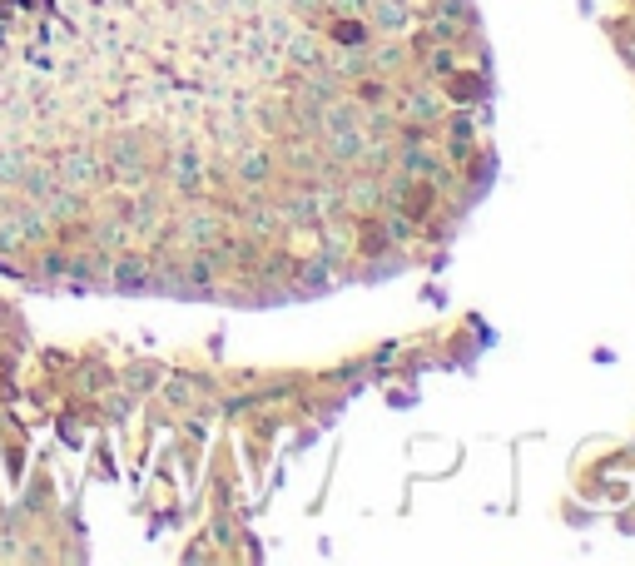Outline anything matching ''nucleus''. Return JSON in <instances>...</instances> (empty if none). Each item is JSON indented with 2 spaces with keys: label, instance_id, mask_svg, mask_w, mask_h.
I'll use <instances>...</instances> for the list:
<instances>
[{
  "label": "nucleus",
  "instance_id": "1",
  "mask_svg": "<svg viewBox=\"0 0 635 566\" xmlns=\"http://www.w3.org/2000/svg\"><path fill=\"white\" fill-rule=\"evenodd\" d=\"M55 179L70 189V194H95L100 189V179H105V159L95 154V149H65L60 159H55Z\"/></svg>",
  "mask_w": 635,
  "mask_h": 566
},
{
  "label": "nucleus",
  "instance_id": "2",
  "mask_svg": "<svg viewBox=\"0 0 635 566\" xmlns=\"http://www.w3.org/2000/svg\"><path fill=\"white\" fill-rule=\"evenodd\" d=\"M442 115H447V95L432 85H412L397 105V125H417V130H437Z\"/></svg>",
  "mask_w": 635,
  "mask_h": 566
},
{
  "label": "nucleus",
  "instance_id": "3",
  "mask_svg": "<svg viewBox=\"0 0 635 566\" xmlns=\"http://www.w3.org/2000/svg\"><path fill=\"white\" fill-rule=\"evenodd\" d=\"M278 55H283L293 70H308V65L323 60V35H318L313 25H298V30H288V40H283Z\"/></svg>",
  "mask_w": 635,
  "mask_h": 566
},
{
  "label": "nucleus",
  "instance_id": "4",
  "mask_svg": "<svg viewBox=\"0 0 635 566\" xmlns=\"http://www.w3.org/2000/svg\"><path fill=\"white\" fill-rule=\"evenodd\" d=\"M219 234H224V224H219L214 209H189V214L179 219V239H184L189 249H214Z\"/></svg>",
  "mask_w": 635,
  "mask_h": 566
},
{
  "label": "nucleus",
  "instance_id": "5",
  "mask_svg": "<svg viewBox=\"0 0 635 566\" xmlns=\"http://www.w3.org/2000/svg\"><path fill=\"white\" fill-rule=\"evenodd\" d=\"M338 204L353 209V214H378L382 209V179H373V174L363 169L358 179H348V184L338 189Z\"/></svg>",
  "mask_w": 635,
  "mask_h": 566
},
{
  "label": "nucleus",
  "instance_id": "6",
  "mask_svg": "<svg viewBox=\"0 0 635 566\" xmlns=\"http://www.w3.org/2000/svg\"><path fill=\"white\" fill-rule=\"evenodd\" d=\"M368 25L378 30V35H407L412 30V5L407 0H368Z\"/></svg>",
  "mask_w": 635,
  "mask_h": 566
},
{
  "label": "nucleus",
  "instance_id": "7",
  "mask_svg": "<svg viewBox=\"0 0 635 566\" xmlns=\"http://www.w3.org/2000/svg\"><path fill=\"white\" fill-rule=\"evenodd\" d=\"M328 135V159L333 164H358L363 140H368V125H343V130H323Z\"/></svg>",
  "mask_w": 635,
  "mask_h": 566
},
{
  "label": "nucleus",
  "instance_id": "8",
  "mask_svg": "<svg viewBox=\"0 0 635 566\" xmlns=\"http://www.w3.org/2000/svg\"><path fill=\"white\" fill-rule=\"evenodd\" d=\"M169 179H174L179 189H199V184H204V154L189 149V144H179L174 159H169Z\"/></svg>",
  "mask_w": 635,
  "mask_h": 566
},
{
  "label": "nucleus",
  "instance_id": "9",
  "mask_svg": "<svg viewBox=\"0 0 635 566\" xmlns=\"http://www.w3.org/2000/svg\"><path fill=\"white\" fill-rule=\"evenodd\" d=\"M234 169H239V179H244V184H263V179L273 174V154H268V144H239Z\"/></svg>",
  "mask_w": 635,
  "mask_h": 566
},
{
  "label": "nucleus",
  "instance_id": "10",
  "mask_svg": "<svg viewBox=\"0 0 635 566\" xmlns=\"http://www.w3.org/2000/svg\"><path fill=\"white\" fill-rule=\"evenodd\" d=\"M402 65H407V50L397 45V35H387L382 45L368 50V70H378V75H402Z\"/></svg>",
  "mask_w": 635,
  "mask_h": 566
},
{
  "label": "nucleus",
  "instance_id": "11",
  "mask_svg": "<svg viewBox=\"0 0 635 566\" xmlns=\"http://www.w3.org/2000/svg\"><path fill=\"white\" fill-rule=\"evenodd\" d=\"M25 169H30V159H25L20 149L0 144V184H15V179H25Z\"/></svg>",
  "mask_w": 635,
  "mask_h": 566
},
{
  "label": "nucleus",
  "instance_id": "12",
  "mask_svg": "<svg viewBox=\"0 0 635 566\" xmlns=\"http://www.w3.org/2000/svg\"><path fill=\"white\" fill-rule=\"evenodd\" d=\"M323 10H333L338 20H358L368 10V0H323Z\"/></svg>",
  "mask_w": 635,
  "mask_h": 566
},
{
  "label": "nucleus",
  "instance_id": "13",
  "mask_svg": "<svg viewBox=\"0 0 635 566\" xmlns=\"http://www.w3.org/2000/svg\"><path fill=\"white\" fill-rule=\"evenodd\" d=\"M144 274H149V269H144V259H125V264L115 269V279L125 283V288H134V283H144Z\"/></svg>",
  "mask_w": 635,
  "mask_h": 566
}]
</instances>
